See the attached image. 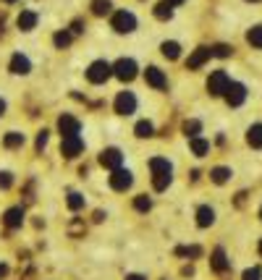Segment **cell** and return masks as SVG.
I'll return each mask as SVG.
<instances>
[{
	"label": "cell",
	"mask_w": 262,
	"mask_h": 280,
	"mask_svg": "<svg viewBox=\"0 0 262 280\" xmlns=\"http://www.w3.org/2000/svg\"><path fill=\"white\" fill-rule=\"evenodd\" d=\"M149 170H152V186H155V191H165L173 181V165L165 157H152Z\"/></svg>",
	"instance_id": "obj_1"
},
{
	"label": "cell",
	"mask_w": 262,
	"mask_h": 280,
	"mask_svg": "<svg viewBox=\"0 0 262 280\" xmlns=\"http://www.w3.org/2000/svg\"><path fill=\"white\" fill-rule=\"evenodd\" d=\"M110 76H113V66L105 63V60H95V63L87 68V79H89L92 84H105Z\"/></svg>",
	"instance_id": "obj_2"
},
{
	"label": "cell",
	"mask_w": 262,
	"mask_h": 280,
	"mask_svg": "<svg viewBox=\"0 0 262 280\" xmlns=\"http://www.w3.org/2000/svg\"><path fill=\"white\" fill-rule=\"evenodd\" d=\"M231 87V79H228V73L226 71H215V73H210V79H207V92L212 97H220V95H226V89Z\"/></svg>",
	"instance_id": "obj_3"
},
{
	"label": "cell",
	"mask_w": 262,
	"mask_h": 280,
	"mask_svg": "<svg viewBox=\"0 0 262 280\" xmlns=\"http://www.w3.org/2000/svg\"><path fill=\"white\" fill-rule=\"evenodd\" d=\"M113 29H116L118 34L134 32V29H136V16H134V13H129V11H118L116 16H113Z\"/></svg>",
	"instance_id": "obj_4"
},
{
	"label": "cell",
	"mask_w": 262,
	"mask_h": 280,
	"mask_svg": "<svg viewBox=\"0 0 262 280\" xmlns=\"http://www.w3.org/2000/svg\"><path fill=\"white\" fill-rule=\"evenodd\" d=\"M136 71H139V68H136V63L131 58H121V60H116V66H113V73L118 76L121 82H131L136 76Z\"/></svg>",
	"instance_id": "obj_5"
},
{
	"label": "cell",
	"mask_w": 262,
	"mask_h": 280,
	"mask_svg": "<svg viewBox=\"0 0 262 280\" xmlns=\"http://www.w3.org/2000/svg\"><path fill=\"white\" fill-rule=\"evenodd\" d=\"M134 110H136L134 92H121V95L116 97V113H118V115H131Z\"/></svg>",
	"instance_id": "obj_6"
},
{
	"label": "cell",
	"mask_w": 262,
	"mask_h": 280,
	"mask_svg": "<svg viewBox=\"0 0 262 280\" xmlns=\"http://www.w3.org/2000/svg\"><path fill=\"white\" fill-rule=\"evenodd\" d=\"M131 183H134V176L129 173V170H123V168L113 170V176H110V186H113L116 191H126V189H131Z\"/></svg>",
	"instance_id": "obj_7"
},
{
	"label": "cell",
	"mask_w": 262,
	"mask_h": 280,
	"mask_svg": "<svg viewBox=\"0 0 262 280\" xmlns=\"http://www.w3.org/2000/svg\"><path fill=\"white\" fill-rule=\"evenodd\" d=\"M79 121H76L73 115H60L58 118V131H60V136H79Z\"/></svg>",
	"instance_id": "obj_8"
},
{
	"label": "cell",
	"mask_w": 262,
	"mask_h": 280,
	"mask_svg": "<svg viewBox=\"0 0 262 280\" xmlns=\"http://www.w3.org/2000/svg\"><path fill=\"white\" fill-rule=\"evenodd\" d=\"M226 100L231 107H239L244 100H246V87L244 84H236V82H231V87L226 89Z\"/></svg>",
	"instance_id": "obj_9"
},
{
	"label": "cell",
	"mask_w": 262,
	"mask_h": 280,
	"mask_svg": "<svg viewBox=\"0 0 262 280\" xmlns=\"http://www.w3.org/2000/svg\"><path fill=\"white\" fill-rule=\"evenodd\" d=\"M121 163H123V154H121V149H116V147H107V149L100 154V165L110 168V170H118Z\"/></svg>",
	"instance_id": "obj_10"
},
{
	"label": "cell",
	"mask_w": 262,
	"mask_h": 280,
	"mask_svg": "<svg viewBox=\"0 0 262 280\" xmlns=\"http://www.w3.org/2000/svg\"><path fill=\"white\" fill-rule=\"evenodd\" d=\"M84 149V142H82V136H66L63 139V144H60V152H63V157H76Z\"/></svg>",
	"instance_id": "obj_11"
},
{
	"label": "cell",
	"mask_w": 262,
	"mask_h": 280,
	"mask_svg": "<svg viewBox=\"0 0 262 280\" xmlns=\"http://www.w3.org/2000/svg\"><path fill=\"white\" fill-rule=\"evenodd\" d=\"M144 79H147V84H149V87H155V89H165V87H168L165 73H163L158 66H149V68L144 71Z\"/></svg>",
	"instance_id": "obj_12"
},
{
	"label": "cell",
	"mask_w": 262,
	"mask_h": 280,
	"mask_svg": "<svg viewBox=\"0 0 262 280\" xmlns=\"http://www.w3.org/2000/svg\"><path fill=\"white\" fill-rule=\"evenodd\" d=\"M11 71H13V73H19V76H26L29 71H32V63H29V58H26V55L16 53V55L11 58Z\"/></svg>",
	"instance_id": "obj_13"
},
{
	"label": "cell",
	"mask_w": 262,
	"mask_h": 280,
	"mask_svg": "<svg viewBox=\"0 0 262 280\" xmlns=\"http://www.w3.org/2000/svg\"><path fill=\"white\" fill-rule=\"evenodd\" d=\"M37 13L34 11H21L19 13V19H16V24H19V29H21V32H32V29L37 26Z\"/></svg>",
	"instance_id": "obj_14"
},
{
	"label": "cell",
	"mask_w": 262,
	"mask_h": 280,
	"mask_svg": "<svg viewBox=\"0 0 262 280\" xmlns=\"http://www.w3.org/2000/svg\"><path fill=\"white\" fill-rule=\"evenodd\" d=\"M210 55H212V48H197L194 53H192V58H189V68H199V66H205V60H210Z\"/></svg>",
	"instance_id": "obj_15"
},
{
	"label": "cell",
	"mask_w": 262,
	"mask_h": 280,
	"mask_svg": "<svg viewBox=\"0 0 262 280\" xmlns=\"http://www.w3.org/2000/svg\"><path fill=\"white\" fill-rule=\"evenodd\" d=\"M215 223V212H212V207H207V205H202L197 210V225L199 228H207V225H212Z\"/></svg>",
	"instance_id": "obj_16"
},
{
	"label": "cell",
	"mask_w": 262,
	"mask_h": 280,
	"mask_svg": "<svg viewBox=\"0 0 262 280\" xmlns=\"http://www.w3.org/2000/svg\"><path fill=\"white\" fill-rule=\"evenodd\" d=\"M246 142L254 149H262V123H254V126L246 131Z\"/></svg>",
	"instance_id": "obj_17"
},
{
	"label": "cell",
	"mask_w": 262,
	"mask_h": 280,
	"mask_svg": "<svg viewBox=\"0 0 262 280\" xmlns=\"http://www.w3.org/2000/svg\"><path fill=\"white\" fill-rule=\"evenodd\" d=\"M24 223V210L21 207H11L8 212H6V225L8 228H19Z\"/></svg>",
	"instance_id": "obj_18"
},
{
	"label": "cell",
	"mask_w": 262,
	"mask_h": 280,
	"mask_svg": "<svg viewBox=\"0 0 262 280\" xmlns=\"http://www.w3.org/2000/svg\"><path fill=\"white\" fill-rule=\"evenodd\" d=\"M189 147H192V152L197 154V157H205V154L210 152V142H205V139H189Z\"/></svg>",
	"instance_id": "obj_19"
},
{
	"label": "cell",
	"mask_w": 262,
	"mask_h": 280,
	"mask_svg": "<svg viewBox=\"0 0 262 280\" xmlns=\"http://www.w3.org/2000/svg\"><path fill=\"white\" fill-rule=\"evenodd\" d=\"M212 267L218 270V272H226V270H228V259H226L223 249H215V252H212Z\"/></svg>",
	"instance_id": "obj_20"
},
{
	"label": "cell",
	"mask_w": 262,
	"mask_h": 280,
	"mask_svg": "<svg viewBox=\"0 0 262 280\" xmlns=\"http://www.w3.org/2000/svg\"><path fill=\"white\" fill-rule=\"evenodd\" d=\"M3 144H6L8 149L21 147V144H24V134H19V131H8V134H6V139H3Z\"/></svg>",
	"instance_id": "obj_21"
},
{
	"label": "cell",
	"mask_w": 262,
	"mask_h": 280,
	"mask_svg": "<svg viewBox=\"0 0 262 280\" xmlns=\"http://www.w3.org/2000/svg\"><path fill=\"white\" fill-rule=\"evenodd\" d=\"M155 16H158L160 21L171 19V16H173V6L168 3V0H163V3H158V6H155Z\"/></svg>",
	"instance_id": "obj_22"
},
{
	"label": "cell",
	"mask_w": 262,
	"mask_h": 280,
	"mask_svg": "<svg viewBox=\"0 0 262 280\" xmlns=\"http://www.w3.org/2000/svg\"><path fill=\"white\" fill-rule=\"evenodd\" d=\"M134 134L139 136V139H147V136L155 134V126H152L149 121H139V123H136V129H134Z\"/></svg>",
	"instance_id": "obj_23"
},
{
	"label": "cell",
	"mask_w": 262,
	"mask_h": 280,
	"mask_svg": "<svg viewBox=\"0 0 262 280\" xmlns=\"http://www.w3.org/2000/svg\"><path fill=\"white\" fill-rule=\"evenodd\" d=\"M160 50H163V55H165V58L176 60V58L181 55V45H178V42H163V48H160Z\"/></svg>",
	"instance_id": "obj_24"
},
{
	"label": "cell",
	"mask_w": 262,
	"mask_h": 280,
	"mask_svg": "<svg viewBox=\"0 0 262 280\" xmlns=\"http://www.w3.org/2000/svg\"><path fill=\"white\" fill-rule=\"evenodd\" d=\"M246 42H249L252 48H262V26H252L249 32H246Z\"/></svg>",
	"instance_id": "obj_25"
},
{
	"label": "cell",
	"mask_w": 262,
	"mask_h": 280,
	"mask_svg": "<svg viewBox=\"0 0 262 280\" xmlns=\"http://www.w3.org/2000/svg\"><path fill=\"white\" fill-rule=\"evenodd\" d=\"M92 13H95V16L110 13V0H92Z\"/></svg>",
	"instance_id": "obj_26"
},
{
	"label": "cell",
	"mask_w": 262,
	"mask_h": 280,
	"mask_svg": "<svg viewBox=\"0 0 262 280\" xmlns=\"http://www.w3.org/2000/svg\"><path fill=\"white\" fill-rule=\"evenodd\" d=\"M228 176H231V170H228V168H212V173H210V178H212L215 183H226Z\"/></svg>",
	"instance_id": "obj_27"
},
{
	"label": "cell",
	"mask_w": 262,
	"mask_h": 280,
	"mask_svg": "<svg viewBox=\"0 0 262 280\" xmlns=\"http://www.w3.org/2000/svg\"><path fill=\"white\" fill-rule=\"evenodd\" d=\"M199 129H202V123H199V121H186V123H183V131H186L189 139H197Z\"/></svg>",
	"instance_id": "obj_28"
},
{
	"label": "cell",
	"mask_w": 262,
	"mask_h": 280,
	"mask_svg": "<svg viewBox=\"0 0 262 280\" xmlns=\"http://www.w3.org/2000/svg\"><path fill=\"white\" fill-rule=\"evenodd\" d=\"M68 207H71V210H82V207H84V196L76 194V191H71V194H68Z\"/></svg>",
	"instance_id": "obj_29"
},
{
	"label": "cell",
	"mask_w": 262,
	"mask_h": 280,
	"mask_svg": "<svg viewBox=\"0 0 262 280\" xmlns=\"http://www.w3.org/2000/svg\"><path fill=\"white\" fill-rule=\"evenodd\" d=\"M134 207L139 210V212H149L152 202H149V196H144V194H142V196H136V199H134Z\"/></svg>",
	"instance_id": "obj_30"
},
{
	"label": "cell",
	"mask_w": 262,
	"mask_h": 280,
	"mask_svg": "<svg viewBox=\"0 0 262 280\" xmlns=\"http://www.w3.org/2000/svg\"><path fill=\"white\" fill-rule=\"evenodd\" d=\"M53 42H55V48H68L71 45V32H58Z\"/></svg>",
	"instance_id": "obj_31"
},
{
	"label": "cell",
	"mask_w": 262,
	"mask_h": 280,
	"mask_svg": "<svg viewBox=\"0 0 262 280\" xmlns=\"http://www.w3.org/2000/svg\"><path fill=\"white\" fill-rule=\"evenodd\" d=\"M231 53H234V48H228V45H215L212 48V55H218V58H228Z\"/></svg>",
	"instance_id": "obj_32"
},
{
	"label": "cell",
	"mask_w": 262,
	"mask_h": 280,
	"mask_svg": "<svg viewBox=\"0 0 262 280\" xmlns=\"http://www.w3.org/2000/svg\"><path fill=\"white\" fill-rule=\"evenodd\" d=\"M11 183H13V176L3 170V173H0V189H11Z\"/></svg>",
	"instance_id": "obj_33"
},
{
	"label": "cell",
	"mask_w": 262,
	"mask_h": 280,
	"mask_svg": "<svg viewBox=\"0 0 262 280\" xmlns=\"http://www.w3.org/2000/svg\"><path fill=\"white\" fill-rule=\"evenodd\" d=\"M259 277H262V270H259V267H252V270L244 272V280H259Z\"/></svg>",
	"instance_id": "obj_34"
},
{
	"label": "cell",
	"mask_w": 262,
	"mask_h": 280,
	"mask_svg": "<svg viewBox=\"0 0 262 280\" xmlns=\"http://www.w3.org/2000/svg\"><path fill=\"white\" fill-rule=\"evenodd\" d=\"M45 144H48V131L42 129V131L37 134V149H45Z\"/></svg>",
	"instance_id": "obj_35"
},
{
	"label": "cell",
	"mask_w": 262,
	"mask_h": 280,
	"mask_svg": "<svg viewBox=\"0 0 262 280\" xmlns=\"http://www.w3.org/2000/svg\"><path fill=\"white\" fill-rule=\"evenodd\" d=\"M178 254H186V257H199V249L192 246V249H178Z\"/></svg>",
	"instance_id": "obj_36"
},
{
	"label": "cell",
	"mask_w": 262,
	"mask_h": 280,
	"mask_svg": "<svg viewBox=\"0 0 262 280\" xmlns=\"http://www.w3.org/2000/svg\"><path fill=\"white\" fill-rule=\"evenodd\" d=\"M82 26H84L82 21H73V29H71V32H73V34H79V32H84V29H82Z\"/></svg>",
	"instance_id": "obj_37"
},
{
	"label": "cell",
	"mask_w": 262,
	"mask_h": 280,
	"mask_svg": "<svg viewBox=\"0 0 262 280\" xmlns=\"http://www.w3.org/2000/svg\"><path fill=\"white\" fill-rule=\"evenodd\" d=\"M126 280H147V277H144V275H136V272H134V275H126Z\"/></svg>",
	"instance_id": "obj_38"
},
{
	"label": "cell",
	"mask_w": 262,
	"mask_h": 280,
	"mask_svg": "<svg viewBox=\"0 0 262 280\" xmlns=\"http://www.w3.org/2000/svg\"><path fill=\"white\" fill-rule=\"evenodd\" d=\"M6 272H8V267H6V264H0V277H3Z\"/></svg>",
	"instance_id": "obj_39"
},
{
	"label": "cell",
	"mask_w": 262,
	"mask_h": 280,
	"mask_svg": "<svg viewBox=\"0 0 262 280\" xmlns=\"http://www.w3.org/2000/svg\"><path fill=\"white\" fill-rule=\"evenodd\" d=\"M3 113H6V102H3V100H0V115H3Z\"/></svg>",
	"instance_id": "obj_40"
},
{
	"label": "cell",
	"mask_w": 262,
	"mask_h": 280,
	"mask_svg": "<svg viewBox=\"0 0 262 280\" xmlns=\"http://www.w3.org/2000/svg\"><path fill=\"white\" fill-rule=\"evenodd\" d=\"M168 3H171V6H178V3H183V0H168Z\"/></svg>",
	"instance_id": "obj_41"
},
{
	"label": "cell",
	"mask_w": 262,
	"mask_h": 280,
	"mask_svg": "<svg viewBox=\"0 0 262 280\" xmlns=\"http://www.w3.org/2000/svg\"><path fill=\"white\" fill-rule=\"evenodd\" d=\"M259 254H262V241H259Z\"/></svg>",
	"instance_id": "obj_42"
},
{
	"label": "cell",
	"mask_w": 262,
	"mask_h": 280,
	"mask_svg": "<svg viewBox=\"0 0 262 280\" xmlns=\"http://www.w3.org/2000/svg\"><path fill=\"white\" fill-rule=\"evenodd\" d=\"M6 3H16V0H6Z\"/></svg>",
	"instance_id": "obj_43"
},
{
	"label": "cell",
	"mask_w": 262,
	"mask_h": 280,
	"mask_svg": "<svg viewBox=\"0 0 262 280\" xmlns=\"http://www.w3.org/2000/svg\"><path fill=\"white\" fill-rule=\"evenodd\" d=\"M259 217H262V210H259Z\"/></svg>",
	"instance_id": "obj_44"
},
{
	"label": "cell",
	"mask_w": 262,
	"mask_h": 280,
	"mask_svg": "<svg viewBox=\"0 0 262 280\" xmlns=\"http://www.w3.org/2000/svg\"><path fill=\"white\" fill-rule=\"evenodd\" d=\"M252 3H254V0H252Z\"/></svg>",
	"instance_id": "obj_45"
}]
</instances>
